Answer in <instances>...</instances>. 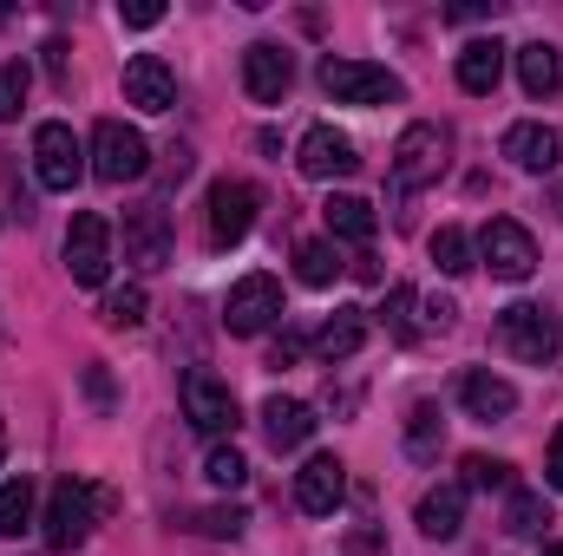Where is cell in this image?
Returning a JSON list of instances; mask_svg holds the SVG:
<instances>
[{"label":"cell","instance_id":"19","mask_svg":"<svg viewBox=\"0 0 563 556\" xmlns=\"http://www.w3.org/2000/svg\"><path fill=\"white\" fill-rule=\"evenodd\" d=\"M459 400H465V413L472 419H511L518 413V387L498 380L492 367H472V374L459 380Z\"/></svg>","mask_w":563,"mask_h":556},{"label":"cell","instance_id":"18","mask_svg":"<svg viewBox=\"0 0 563 556\" xmlns=\"http://www.w3.org/2000/svg\"><path fill=\"white\" fill-rule=\"evenodd\" d=\"M505 157L518 164V170H531V177H544V170H558L563 157V138L551 125H538V119H525V125H511L505 132Z\"/></svg>","mask_w":563,"mask_h":556},{"label":"cell","instance_id":"8","mask_svg":"<svg viewBox=\"0 0 563 556\" xmlns=\"http://www.w3.org/2000/svg\"><path fill=\"white\" fill-rule=\"evenodd\" d=\"M282 321V281L276 276H243L230 288V301H223V327L236 334V341H256V334H269Z\"/></svg>","mask_w":563,"mask_h":556},{"label":"cell","instance_id":"39","mask_svg":"<svg viewBox=\"0 0 563 556\" xmlns=\"http://www.w3.org/2000/svg\"><path fill=\"white\" fill-rule=\"evenodd\" d=\"M544 485H551V491H563V425L551 432V452H544Z\"/></svg>","mask_w":563,"mask_h":556},{"label":"cell","instance_id":"28","mask_svg":"<svg viewBox=\"0 0 563 556\" xmlns=\"http://www.w3.org/2000/svg\"><path fill=\"white\" fill-rule=\"evenodd\" d=\"M432 263H439V276H472V236L445 223V230L432 236Z\"/></svg>","mask_w":563,"mask_h":556},{"label":"cell","instance_id":"41","mask_svg":"<svg viewBox=\"0 0 563 556\" xmlns=\"http://www.w3.org/2000/svg\"><path fill=\"white\" fill-rule=\"evenodd\" d=\"M0 458H7V419H0Z\"/></svg>","mask_w":563,"mask_h":556},{"label":"cell","instance_id":"29","mask_svg":"<svg viewBox=\"0 0 563 556\" xmlns=\"http://www.w3.org/2000/svg\"><path fill=\"white\" fill-rule=\"evenodd\" d=\"M295 276L308 281V288H328V281L341 276V256H334L328 243H301V249H295Z\"/></svg>","mask_w":563,"mask_h":556},{"label":"cell","instance_id":"24","mask_svg":"<svg viewBox=\"0 0 563 556\" xmlns=\"http://www.w3.org/2000/svg\"><path fill=\"white\" fill-rule=\"evenodd\" d=\"M321 216H328V230H334L341 243H361V249H367V243H374V230H380L367 197H328V203H321Z\"/></svg>","mask_w":563,"mask_h":556},{"label":"cell","instance_id":"15","mask_svg":"<svg viewBox=\"0 0 563 556\" xmlns=\"http://www.w3.org/2000/svg\"><path fill=\"white\" fill-rule=\"evenodd\" d=\"M295 86V66H288V53H282L276 40H256L250 53H243V92L256 99V105H282V92Z\"/></svg>","mask_w":563,"mask_h":556},{"label":"cell","instance_id":"17","mask_svg":"<svg viewBox=\"0 0 563 556\" xmlns=\"http://www.w3.org/2000/svg\"><path fill=\"white\" fill-rule=\"evenodd\" d=\"M367 308H334L321 327H314V354L328 360V367H341V360H354L361 347H367Z\"/></svg>","mask_w":563,"mask_h":556},{"label":"cell","instance_id":"10","mask_svg":"<svg viewBox=\"0 0 563 556\" xmlns=\"http://www.w3.org/2000/svg\"><path fill=\"white\" fill-rule=\"evenodd\" d=\"M256 184H243V177H217L210 184V243L217 249H230V243H243L250 230H256Z\"/></svg>","mask_w":563,"mask_h":556},{"label":"cell","instance_id":"36","mask_svg":"<svg viewBox=\"0 0 563 556\" xmlns=\"http://www.w3.org/2000/svg\"><path fill=\"white\" fill-rule=\"evenodd\" d=\"M86 393H92V407H99V413H112V400H119V393H112L106 360H92V367H86Z\"/></svg>","mask_w":563,"mask_h":556},{"label":"cell","instance_id":"23","mask_svg":"<svg viewBox=\"0 0 563 556\" xmlns=\"http://www.w3.org/2000/svg\"><path fill=\"white\" fill-rule=\"evenodd\" d=\"M263 432H269L276 452H295V445H308V432H314V407L276 393V400H263Z\"/></svg>","mask_w":563,"mask_h":556},{"label":"cell","instance_id":"3","mask_svg":"<svg viewBox=\"0 0 563 556\" xmlns=\"http://www.w3.org/2000/svg\"><path fill=\"white\" fill-rule=\"evenodd\" d=\"M321 92L334 99V105H400L407 99V86H400V73H387V66H374V59H321Z\"/></svg>","mask_w":563,"mask_h":556},{"label":"cell","instance_id":"4","mask_svg":"<svg viewBox=\"0 0 563 556\" xmlns=\"http://www.w3.org/2000/svg\"><path fill=\"white\" fill-rule=\"evenodd\" d=\"M86 157H92V177H99V184H139L144 170H151V144H144V132L125 125V119H99Z\"/></svg>","mask_w":563,"mask_h":556},{"label":"cell","instance_id":"42","mask_svg":"<svg viewBox=\"0 0 563 556\" xmlns=\"http://www.w3.org/2000/svg\"><path fill=\"white\" fill-rule=\"evenodd\" d=\"M544 556H563V544H551V551H544Z\"/></svg>","mask_w":563,"mask_h":556},{"label":"cell","instance_id":"22","mask_svg":"<svg viewBox=\"0 0 563 556\" xmlns=\"http://www.w3.org/2000/svg\"><path fill=\"white\" fill-rule=\"evenodd\" d=\"M518 79H525V92H531V99H558V92H563V53L551 46V40L518 46Z\"/></svg>","mask_w":563,"mask_h":556},{"label":"cell","instance_id":"16","mask_svg":"<svg viewBox=\"0 0 563 556\" xmlns=\"http://www.w3.org/2000/svg\"><path fill=\"white\" fill-rule=\"evenodd\" d=\"M125 105H139V112H170L177 105V73L157 53H132L125 59Z\"/></svg>","mask_w":563,"mask_h":556},{"label":"cell","instance_id":"13","mask_svg":"<svg viewBox=\"0 0 563 556\" xmlns=\"http://www.w3.org/2000/svg\"><path fill=\"white\" fill-rule=\"evenodd\" d=\"M341 498H347V465H341L334 452H314V458L295 471V504H301L308 518H328V511H341Z\"/></svg>","mask_w":563,"mask_h":556},{"label":"cell","instance_id":"1","mask_svg":"<svg viewBox=\"0 0 563 556\" xmlns=\"http://www.w3.org/2000/svg\"><path fill=\"white\" fill-rule=\"evenodd\" d=\"M99 511H112V491H92L86 478H59L53 491H46V518H40V531H46V551H79L86 537H92V524H99Z\"/></svg>","mask_w":563,"mask_h":556},{"label":"cell","instance_id":"34","mask_svg":"<svg viewBox=\"0 0 563 556\" xmlns=\"http://www.w3.org/2000/svg\"><path fill=\"white\" fill-rule=\"evenodd\" d=\"M99 321H106V327H139L144 321V288H119V294H106Z\"/></svg>","mask_w":563,"mask_h":556},{"label":"cell","instance_id":"30","mask_svg":"<svg viewBox=\"0 0 563 556\" xmlns=\"http://www.w3.org/2000/svg\"><path fill=\"white\" fill-rule=\"evenodd\" d=\"M413 308H420V294L400 281V288L387 294V308H380V321H387V334H394V341H420V321H413Z\"/></svg>","mask_w":563,"mask_h":556},{"label":"cell","instance_id":"26","mask_svg":"<svg viewBox=\"0 0 563 556\" xmlns=\"http://www.w3.org/2000/svg\"><path fill=\"white\" fill-rule=\"evenodd\" d=\"M544 524H551L544 491H511V504H505V531H511L518 544H531V537H544Z\"/></svg>","mask_w":563,"mask_h":556},{"label":"cell","instance_id":"21","mask_svg":"<svg viewBox=\"0 0 563 556\" xmlns=\"http://www.w3.org/2000/svg\"><path fill=\"white\" fill-rule=\"evenodd\" d=\"M498 79H505V46L498 40H465L459 46V86L472 99H485V92H498Z\"/></svg>","mask_w":563,"mask_h":556},{"label":"cell","instance_id":"14","mask_svg":"<svg viewBox=\"0 0 563 556\" xmlns=\"http://www.w3.org/2000/svg\"><path fill=\"white\" fill-rule=\"evenodd\" d=\"M125 263H139L144 276L170 263V216H164V203L125 210Z\"/></svg>","mask_w":563,"mask_h":556},{"label":"cell","instance_id":"7","mask_svg":"<svg viewBox=\"0 0 563 556\" xmlns=\"http://www.w3.org/2000/svg\"><path fill=\"white\" fill-rule=\"evenodd\" d=\"M478 256L498 281H531V269H538V243H531V230L518 216H492L478 230Z\"/></svg>","mask_w":563,"mask_h":556},{"label":"cell","instance_id":"27","mask_svg":"<svg viewBox=\"0 0 563 556\" xmlns=\"http://www.w3.org/2000/svg\"><path fill=\"white\" fill-rule=\"evenodd\" d=\"M20 531H33V478L26 471L0 485V537H20Z\"/></svg>","mask_w":563,"mask_h":556},{"label":"cell","instance_id":"5","mask_svg":"<svg viewBox=\"0 0 563 556\" xmlns=\"http://www.w3.org/2000/svg\"><path fill=\"white\" fill-rule=\"evenodd\" d=\"M445 125H407L400 138H394V190H426V184H439V170H445Z\"/></svg>","mask_w":563,"mask_h":556},{"label":"cell","instance_id":"25","mask_svg":"<svg viewBox=\"0 0 563 556\" xmlns=\"http://www.w3.org/2000/svg\"><path fill=\"white\" fill-rule=\"evenodd\" d=\"M439 445H445V413L432 407V400H413V413H407V458H439Z\"/></svg>","mask_w":563,"mask_h":556},{"label":"cell","instance_id":"32","mask_svg":"<svg viewBox=\"0 0 563 556\" xmlns=\"http://www.w3.org/2000/svg\"><path fill=\"white\" fill-rule=\"evenodd\" d=\"M459 471H465V478H459L465 491H511V465H505V458H485V452H472Z\"/></svg>","mask_w":563,"mask_h":556},{"label":"cell","instance_id":"38","mask_svg":"<svg viewBox=\"0 0 563 556\" xmlns=\"http://www.w3.org/2000/svg\"><path fill=\"white\" fill-rule=\"evenodd\" d=\"M295 360H301V334H295V327H282V341L269 347V367H295Z\"/></svg>","mask_w":563,"mask_h":556},{"label":"cell","instance_id":"9","mask_svg":"<svg viewBox=\"0 0 563 556\" xmlns=\"http://www.w3.org/2000/svg\"><path fill=\"white\" fill-rule=\"evenodd\" d=\"M33 170H40V184L46 190H73L92 164H86V144L73 138V125H59V119H46L40 132H33Z\"/></svg>","mask_w":563,"mask_h":556},{"label":"cell","instance_id":"35","mask_svg":"<svg viewBox=\"0 0 563 556\" xmlns=\"http://www.w3.org/2000/svg\"><path fill=\"white\" fill-rule=\"evenodd\" d=\"M20 105H26V66L7 59V66H0V125L20 119Z\"/></svg>","mask_w":563,"mask_h":556},{"label":"cell","instance_id":"11","mask_svg":"<svg viewBox=\"0 0 563 556\" xmlns=\"http://www.w3.org/2000/svg\"><path fill=\"white\" fill-rule=\"evenodd\" d=\"M177 393H184V419H190L197 432H210V438H217V432H236V393H230L217 374L190 367Z\"/></svg>","mask_w":563,"mask_h":556},{"label":"cell","instance_id":"33","mask_svg":"<svg viewBox=\"0 0 563 556\" xmlns=\"http://www.w3.org/2000/svg\"><path fill=\"white\" fill-rule=\"evenodd\" d=\"M190 524H197L203 537H243V524H250V511H243V504H210V511H197Z\"/></svg>","mask_w":563,"mask_h":556},{"label":"cell","instance_id":"20","mask_svg":"<svg viewBox=\"0 0 563 556\" xmlns=\"http://www.w3.org/2000/svg\"><path fill=\"white\" fill-rule=\"evenodd\" d=\"M420 531L432 544H452L465 531V485H432L420 498Z\"/></svg>","mask_w":563,"mask_h":556},{"label":"cell","instance_id":"12","mask_svg":"<svg viewBox=\"0 0 563 556\" xmlns=\"http://www.w3.org/2000/svg\"><path fill=\"white\" fill-rule=\"evenodd\" d=\"M295 164H301V177H354L361 170V151H354V138L347 132H334V125H308L301 132V144H295Z\"/></svg>","mask_w":563,"mask_h":556},{"label":"cell","instance_id":"40","mask_svg":"<svg viewBox=\"0 0 563 556\" xmlns=\"http://www.w3.org/2000/svg\"><path fill=\"white\" fill-rule=\"evenodd\" d=\"M46 73L53 86H66V40H46Z\"/></svg>","mask_w":563,"mask_h":556},{"label":"cell","instance_id":"31","mask_svg":"<svg viewBox=\"0 0 563 556\" xmlns=\"http://www.w3.org/2000/svg\"><path fill=\"white\" fill-rule=\"evenodd\" d=\"M203 478H210L217 491H243V478H250V458H243L236 445H217V452L203 458Z\"/></svg>","mask_w":563,"mask_h":556},{"label":"cell","instance_id":"6","mask_svg":"<svg viewBox=\"0 0 563 556\" xmlns=\"http://www.w3.org/2000/svg\"><path fill=\"white\" fill-rule=\"evenodd\" d=\"M66 269H73L79 288H106V276H112V223L99 210L73 216V230H66Z\"/></svg>","mask_w":563,"mask_h":556},{"label":"cell","instance_id":"37","mask_svg":"<svg viewBox=\"0 0 563 556\" xmlns=\"http://www.w3.org/2000/svg\"><path fill=\"white\" fill-rule=\"evenodd\" d=\"M119 20H125V26H157L164 7H157V0H119Z\"/></svg>","mask_w":563,"mask_h":556},{"label":"cell","instance_id":"2","mask_svg":"<svg viewBox=\"0 0 563 556\" xmlns=\"http://www.w3.org/2000/svg\"><path fill=\"white\" fill-rule=\"evenodd\" d=\"M498 347L511 354V360H525V367H551L563 347V327L551 308H538V301H511V308H498Z\"/></svg>","mask_w":563,"mask_h":556}]
</instances>
